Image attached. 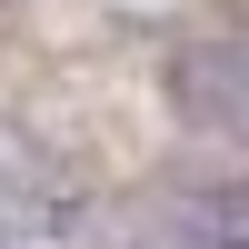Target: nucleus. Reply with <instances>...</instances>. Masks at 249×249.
Instances as JSON below:
<instances>
[{
  "label": "nucleus",
  "mask_w": 249,
  "mask_h": 249,
  "mask_svg": "<svg viewBox=\"0 0 249 249\" xmlns=\"http://www.w3.org/2000/svg\"><path fill=\"white\" fill-rule=\"evenodd\" d=\"M179 100H190L210 130L249 140V40H190V50H179Z\"/></svg>",
  "instance_id": "f257e3e1"
},
{
  "label": "nucleus",
  "mask_w": 249,
  "mask_h": 249,
  "mask_svg": "<svg viewBox=\"0 0 249 249\" xmlns=\"http://www.w3.org/2000/svg\"><path fill=\"white\" fill-rule=\"evenodd\" d=\"M179 230H190L199 249H249V179H230V190H199L190 210H179Z\"/></svg>",
  "instance_id": "f03ea898"
}]
</instances>
